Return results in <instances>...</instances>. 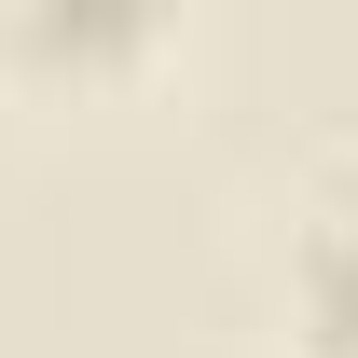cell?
<instances>
[{"label":"cell","instance_id":"1","mask_svg":"<svg viewBox=\"0 0 358 358\" xmlns=\"http://www.w3.org/2000/svg\"><path fill=\"white\" fill-rule=\"evenodd\" d=\"M303 345L358 358V193H331L303 221Z\"/></svg>","mask_w":358,"mask_h":358}]
</instances>
